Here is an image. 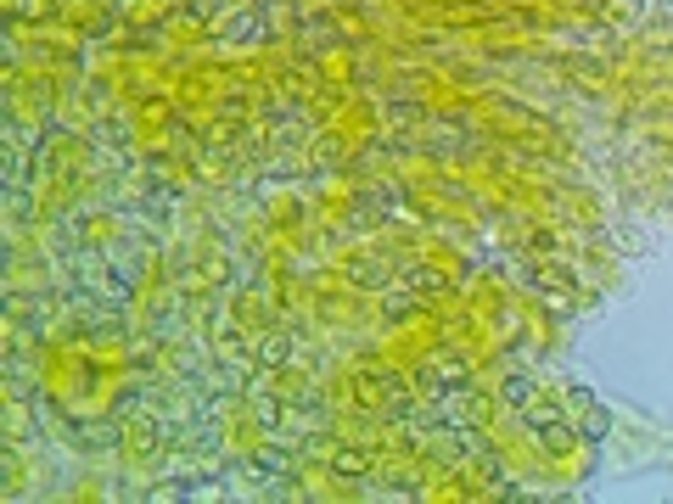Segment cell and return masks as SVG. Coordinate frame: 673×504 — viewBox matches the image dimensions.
I'll use <instances>...</instances> for the list:
<instances>
[{
	"instance_id": "cell-5",
	"label": "cell",
	"mask_w": 673,
	"mask_h": 504,
	"mask_svg": "<svg viewBox=\"0 0 673 504\" xmlns=\"http://www.w3.org/2000/svg\"><path fill=\"white\" fill-rule=\"evenodd\" d=\"M539 286H545V308L556 320H567V314H573V286H567V280H539Z\"/></svg>"
},
{
	"instance_id": "cell-4",
	"label": "cell",
	"mask_w": 673,
	"mask_h": 504,
	"mask_svg": "<svg viewBox=\"0 0 673 504\" xmlns=\"http://www.w3.org/2000/svg\"><path fill=\"white\" fill-rule=\"evenodd\" d=\"M253 471L258 476H292V454H287V448H258Z\"/></svg>"
},
{
	"instance_id": "cell-7",
	"label": "cell",
	"mask_w": 673,
	"mask_h": 504,
	"mask_svg": "<svg viewBox=\"0 0 673 504\" xmlns=\"http://www.w3.org/2000/svg\"><path fill=\"white\" fill-rule=\"evenodd\" d=\"M331 471H337V476H365V471H371V460L354 454V448H337V454H331Z\"/></svg>"
},
{
	"instance_id": "cell-3",
	"label": "cell",
	"mask_w": 673,
	"mask_h": 504,
	"mask_svg": "<svg viewBox=\"0 0 673 504\" xmlns=\"http://www.w3.org/2000/svg\"><path fill=\"white\" fill-rule=\"evenodd\" d=\"M73 432H79V443H96V448H118V420H79Z\"/></svg>"
},
{
	"instance_id": "cell-6",
	"label": "cell",
	"mask_w": 673,
	"mask_h": 504,
	"mask_svg": "<svg viewBox=\"0 0 673 504\" xmlns=\"http://www.w3.org/2000/svg\"><path fill=\"white\" fill-rule=\"evenodd\" d=\"M287 353H292V342H287V336H264V342H258V364H264V370H275V364H287Z\"/></svg>"
},
{
	"instance_id": "cell-10",
	"label": "cell",
	"mask_w": 673,
	"mask_h": 504,
	"mask_svg": "<svg viewBox=\"0 0 673 504\" xmlns=\"http://www.w3.org/2000/svg\"><path fill=\"white\" fill-rule=\"evenodd\" d=\"M567 404L584 409V404H595V392H589V387H567Z\"/></svg>"
},
{
	"instance_id": "cell-9",
	"label": "cell",
	"mask_w": 673,
	"mask_h": 504,
	"mask_svg": "<svg viewBox=\"0 0 673 504\" xmlns=\"http://www.w3.org/2000/svg\"><path fill=\"white\" fill-rule=\"evenodd\" d=\"M410 308H416V303H410V297H393V303H387V320H404Z\"/></svg>"
},
{
	"instance_id": "cell-11",
	"label": "cell",
	"mask_w": 673,
	"mask_h": 504,
	"mask_svg": "<svg viewBox=\"0 0 673 504\" xmlns=\"http://www.w3.org/2000/svg\"><path fill=\"white\" fill-rule=\"evenodd\" d=\"M623 12H629V17H640V0H623Z\"/></svg>"
},
{
	"instance_id": "cell-2",
	"label": "cell",
	"mask_w": 673,
	"mask_h": 504,
	"mask_svg": "<svg viewBox=\"0 0 673 504\" xmlns=\"http://www.w3.org/2000/svg\"><path fill=\"white\" fill-rule=\"evenodd\" d=\"M578 437H584V443H606V437H612V409H606V404H584Z\"/></svg>"
},
{
	"instance_id": "cell-8",
	"label": "cell",
	"mask_w": 673,
	"mask_h": 504,
	"mask_svg": "<svg viewBox=\"0 0 673 504\" xmlns=\"http://www.w3.org/2000/svg\"><path fill=\"white\" fill-rule=\"evenodd\" d=\"M528 398H533V381H528V376H511V381H505V404H516V409H522Z\"/></svg>"
},
{
	"instance_id": "cell-1",
	"label": "cell",
	"mask_w": 673,
	"mask_h": 504,
	"mask_svg": "<svg viewBox=\"0 0 673 504\" xmlns=\"http://www.w3.org/2000/svg\"><path fill=\"white\" fill-rule=\"evenodd\" d=\"M578 443H584L578 426H567V420H556V415H539V448H545V454H573Z\"/></svg>"
}]
</instances>
